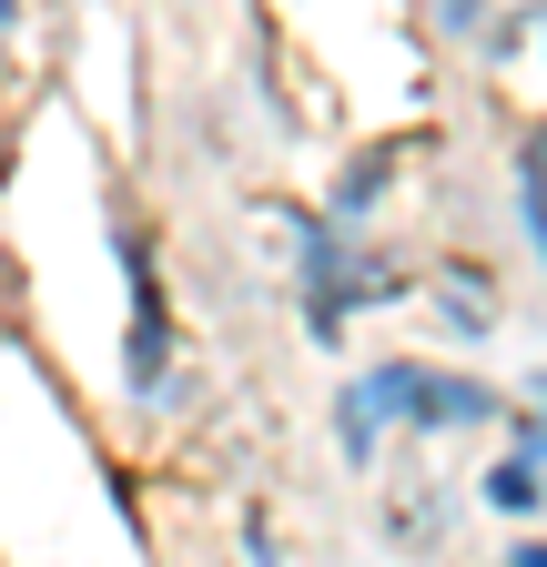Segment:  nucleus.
<instances>
[{"mask_svg": "<svg viewBox=\"0 0 547 567\" xmlns=\"http://www.w3.org/2000/svg\"><path fill=\"white\" fill-rule=\"evenodd\" d=\"M517 183H527V234H537V254H547V132L517 142Z\"/></svg>", "mask_w": 547, "mask_h": 567, "instance_id": "1", "label": "nucleus"}, {"mask_svg": "<svg viewBox=\"0 0 547 567\" xmlns=\"http://www.w3.org/2000/svg\"><path fill=\"white\" fill-rule=\"evenodd\" d=\"M0 21H11V0H0Z\"/></svg>", "mask_w": 547, "mask_h": 567, "instance_id": "2", "label": "nucleus"}]
</instances>
